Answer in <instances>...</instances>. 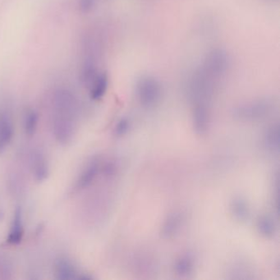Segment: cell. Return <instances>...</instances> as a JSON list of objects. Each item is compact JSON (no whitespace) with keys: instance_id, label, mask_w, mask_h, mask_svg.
Returning a JSON list of instances; mask_svg holds the SVG:
<instances>
[{"instance_id":"6da1fadb","label":"cell","mask_w":280,"mask_h":280,"mask_svg":"<svg viewBox=\"0 0 280 280\" xmlns=\"http://www.w3.org/2000/svg\"><path fill=\"white\" fill-rule=\"evenodd\" d=\"M52 131L59 144L66 146L72 142L77 133L79 111L74 93L67 88H59L52 97Z\"/></svg>"},{"instance_id":"7a4b0ae2","label":"cell","mask_w":280,"mask_h":280,"mask_svg":"<svg viewBox=\"0 0 280 280\" xmlns=\"http://www.w3.org/2000/svg\"><path fill=\"white\" fill-rule=\"evenodd\" d=\"M218 80L212 77L202 67L194 72L188 82V95L193 104L204 103L209 105L215 91Z\"/></svg>"},{"instance_id":"3957f363","label":"cell","mask_w":280,"mask_h":280,"mask_svg":"<svg viewBox=\"0 0 280 280\" xmlns=\"http://www.w3.org/2000/svg\"><path fill=\"white\" fill-rule=\"evenodd\" d=\"M275 101L269 98H260L240 104L234 109V118L242 122H257L267 118L274 112Z\"/></svg>"},{"instance_id":"277c9868","label":"cell","mask_w":280,"mask_h":280,"mask_svg":"<svg viewBox=\"0 0 280 280\" xmlns=\"http://www.w3.org/2000/svg\"><path fill=\"white\" fill-rule=\"evenodd\" d=\"M136 96L144 108H154L162 98V86L155 77L142 76L136 86Z\"/></svg>"},{"instance_id":"5b68a950","label":"cell","mask_w":280,"mask_h":280,"mask_svg":"<svg viewBox=\"0 0 280 280\" xmlns=\"http://www.w3.org/2000/svg\"><path fill=\"white\" fill-rule=\"evenodd\" d=\"M231 65L229 54L224 49L216 48L206 54L201 67L212 77L220 81L229 72Z\"/></svg>"},{"instance_id":"8992f818","label":"cell","mask_w":280,"mask_h":280,"mask_svg":"<svg viewBox=\"0 0 280 280\" xmlns=\"http://www.w3.org/2000/svg\"><path fill=\"white\" fill-rule=\"evenodd\" d=\"M101 161L98 157L92 158L88 161L85 167L83 168L77 180L75 181L72 190L74 193H78L85 190L92 185L96 179L98 174L101 172Z\"/></svg>"},{"instance_id":"52a82bcc","label":"cell","mask_w":280,"mask_h":280,"mask_svg":"<svg viewBox=\"0 0 280 280\" xmlns=\"http://www.w3.org/2000/svg\"><path fill=\"white\" fill-rule=\"evenodd\" d=\"M14 136L13 117L7 108H0V154L8 149Z\"/></svg>"},{"instance_id":"ba28073f","label":"cell","mask_w":280,"mask_h":280,"mask_svg":"<svg viewBox=\"0 0 280 280\" xmlns=\"http://www.w3.org/2000/svg\"><path fill=\"white\" fill-rule=\"evenodd\" d=\"M30 164L34 179L37 183H42L48 178L49 174V161L42 150L35 149L31 152Z\"/></svg>"},{"instance_id":"9c48e42d","label":"cell","mask_w":280,"mask_h":280,"mask_svg":"<svg viewBox=\"0 0 280 280\" xmlns=\"http://www.w3.org/2000/svg\"><path fill=\"white\" fill-rule=\"evenodd\" d=\"M211 115L209 105L204 103L194 104L193 111V129L200 136L206 135L210 129Z\"/></svg>"},{"instance_id":"30bf717a","label":"cell","mask_w":280,"mask_h":280,"mask_svg":"<svg viewBox=\"0 0 280 280\" xmlns=\"http://www.w3.org/2000/svg\"><path fill=\"white\" fill-rule=\"evenodd\" d=\"M24 236L23 215L21 207H17L13 213L7 242L12 246L21 243Z\"/></svg>"},{"instance_id":"8fae6325","label":"cell","mask_w":280,"mask_h":280,"mask_svg":"<svg viewBox=\"0 0 280 280\" xmlns=\"http://www.w3.org/2000/svg\"><path fill=\"white\" fill-rule=\"evenodd\" d=\"M54 274L58 280H71L79 279V274L77 268L72 261L66 257H59L55 260Z\"/></svg>"},{"instance_id":"7c38bea8","label":"cell","mask_w":280,"mask_h":280,"mask_svg":"<svg viewBox=\"0 0 280 280\" xmlns=\"http://www.w3.org/2000/svg\"><path fill=\"white\" fill-rule=\"evenodd\" d=\"M229 211L234 219L243 223L249 219L251 209L247 200L242 196H235L229 203Z\"/></svg>"},{"instance_id":"4fadbf2b","label":"cell","mask_w":280,"mask_h":280,"mask_svg":"<svg viewBox=\"0 0 280 280\" xmlns=\"http://www.w3.org/2000/svg\"><path fill=\"white\" fill-rule=\"evenodd\" d=\"M183 216L177 211L168 215L161 227V235L164 238H170L178 233L182 228Z\"/></svg>"},{"instance_id":"5bb4252c","label":"cell","mask_w":280,"mask_h":280,"mask_svg":"<svg viewBox=\"0 0 280 280\" xmlns=\"http://www.w3.org/2000/svg\"><path fill=\"white\" fill-rule=\"evenodd\" d=\"M108 87V77L106 72L98 73L90 85V97L97 101L105 96Z\"/></svg>"},{"instance_id":"9a60e30c","label":"cell","mask_w":280,"mask_h":280,"mask_svg":"<svg viewBox=\"0 0 280 280\" xmlns=\"http://www.w3.org/2000/svg\"><path fill=\"white\" fill-rule=\"evenodd\" d=\"M264 145L265 148L273 154L280 151V126L279 124L270 125L264 135Z\"/></svg>"},{"instance_id":"2e32d148","label":"cell","mask_w":280,"mask_h":280,"mask_svg":"<svg viewBox=\"0 0 280 280\" xmlns=\"http://www.w3.org/2000/svg\"><path fill=\"white\" fill-rule=\"evenodd\" d=\"M257 229L261 236L265 238H271L276 233V224L272 216L262 215L257 222Z\"/></svg>"},{"instance_id":"e0dca14e","label":"cell","mask_w":280,"mask_h":280,"mask_svg":"<svg viewBox=\"0 0 280 280\" xmlns=\"http://www.w3.org/2000/svg\"><path fill=\"white\" fill-rule=\"evenodd\" d=\"M194 267L195 263L193 256L191 254L183 255L175 262V273L180 277H188L193 274Z\"/></svg>"},{"instance_id":"ac0fdd59","label":"cell","mask_w":280,"mask_h":280,"mask_svg":"<svg viewBox=\"0 0 280 280\" xmlns=\"http://www.w3.org/2000/svg\"><path fill=\"white\" fill-rule=\"evenodd\" d=\"M38 113L33 108H29L24 114L23 128L26 136L35 135L38 128Z\"/></svg>"},{"instance_id":"d6986e66","label":"cell","mask_w":280,"mask_h":280,"mask_svg":"<svg viewBox=\"0 0 280 280\" xmlns=\"http://www.w3.org/2000/svg\"><path fill=\"white\" fill-rule=\"evenodd\" d=\"M131 123L128 118H122L116 124L114 133L116 136H123L129 132Z\"/></svg>"},{"instance_id":"ffe728a7","label":"cell","mask_w":280,"mask_h":280,"mask_svg":"<svg viewBox=\"0 0 280 280\" xmlns=\"http://www.w3.org/2000/svg\"><path fill=\"white\" fill-rule=\"evenodd\" d=\"M78 10L83 14H88L95 9L96 0H77Z\"/></svg>"}]
</instances>
